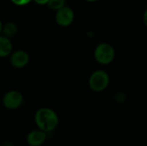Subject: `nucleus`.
<instances>
[{
	"label": "nucleus",
	"mask_w": 147,
	"mask_h": 146,
	"mask_svg": "<svg viewBox=\"0 0 147 146\" xmlns=\"http://www.w3.org/2000/svg\"><path fill=\"white\" fill-rule=\"evenodd\" d=\"M10 1L17 6H24L28 4L32 0H10Z\"/></svg>",
	"instance_id": "f8f14e48"
},
{
	"label": "nucleus",
	"mask_w": 147,
	"mask_h": 146,
	"mask_svg": "<svg viewBox=\"0 0 147 146\" xmlns=\"http://www.w3.org/2000/svg\"><path fill=\"white\" fill-rule=\"evenodd\" d=\"M0 146H1V145H0Z\"/></svg>",
	"instance_id": "f3484780"
},
{
	"label": "nucleus",
	"mask_w": 147,
	"mask_h": 146,
	"mask_svg": "<svg viewBox=\"0 0 147 146\" xmlns=\"http://www.w3.org/2000/svg\"><path fill=\"white\" fill-rule=\"evenodd\" d=\"M9 61L13 67L21 69L28 65L29 62V55L23 50H16L10 53Z\"/></svg>",
	"instance_id": "423d86ee"
},
{
	"label": "nucleus",
	"mask_w": 147,
	"mask_h": 146,
	"mask_svg": "<svg viewBox=\"0 0 147 146\" xmlns=\"http://www.w3.org/2000/svg\"><path fill=\"white\" fill-rule=\"evenodd\" d=\"M13 50V45L9 38L0 35V58H6L10 55Z\"/></svg>",
	"instance_id": "6e6552de"
},
{
	"label": "nucleus",
	"mask_w": 147,
	"mask_h": 146,
	"mask_svg": "<svg viewBox=\"0 0 147 146\" xmlns=\"http://www.w3.org/2000/svg\"><path fill=\"white\" fill-rule=\"evenodd\" d=\"M94 58L98 64L108 65L111 64L115 58V47L108 42H102L96 46Z\"/></svg>",
	"instance_id": "f03ea898"
},
{
	"label": "nucleus",
	"mask_w": 147,
	"mask_h": 146,
	"mask_svg": "<svg viewBox=\"0 0 147 146\" xmlns=\"http://www.w3.org/2000/svg\"><path fill=\"white\" fill-rule=\"evenodd\" d=\"M3 105L9 110L19 108L23 102V96L17 90H9L3 96Z\"/></svg>",
	"instance_id": "20e7f679"
},
{
	"label": "nucleus",
	"mask_w": 147,
	"mask_h": 146,
	"mask_svg": "<svg viewBox=\"0 0 147 146\" xmlns=\"http://www.w3.org/2000/svg\"><path fill=\"white\" fill-rule=\"evenodd\" d=\"M75 14L73 9L67 5H65L62 8L56 10L55 22L60 27H69L73 22Z\"/></svg>",
	"instance_id": "39448f33"
},
{
	"label": "nucleus",
	"mask_w": 147,
	"mask_h": 146,
	"mask_svg": "<svg viewBox=\"0 0 147 146\" xmlns=\"http://www.w3.org/2000/svg\"><path fill=\"white\" fill-rule=\"evenodd\" d=\"M1 146H15L11 141H4Z\"/></svg>",
	"instance_id": "4468645a"
},
{
	"label": "nucleus",
	"mask_w": 147,
	"mask_h": 146,
	"mask_svg": "<svg viewBox=\"0 0 147 146\" xmlns=\"http://www.w3.org/2000/svg\"><path fill=\"white\" fill-rule=\"evenodd\" d=\"M17 32H18V27L13 22H8L3 25V28H2L3 34L9 39L13 38L17 34Z\"/></svg>",
	"instance_id": "1a4fd4ad"
},
{
	"label": "nucleus",
	"mask_w": 147,
	"mask_h": 146,
	"mask_svg": "<svg viewBox=\"0 0 147 146\" xmlns=\"http://www.w3.org/2000/svg\"><path fill=\"white\" fill-rule=\"evenodd\" d=\"M110 78L109 74L102 70H98L90 76L88 84L90 89L94 92H102L109 85Z\"/></svg>",
	"instance_id": "7ed1b4c3"
},
{
	"label": "nucleus",
	"mask_w": 147,
	"mask_h": 146,
	"mask_svg": "<svg viewBox=\"0 0 147 146\" xmlns=\"http://www.w3.org/2000/svg\"><path fill=\"white\" fill-rule=\"evenodd\" d=\"M34 122L37 127L46 133L53 132L59 122V116L49 108H40L34 114Z\"/></svg>",
	"instance_id": "f257e3e1"
},
{
	"label": "nucleus",
	"mask_w": 147,
	"mask_h": 146,
	"mask_svg": "<svg viewBox=\"0 0 147 146\" xmlns=\"http://www.w3.org/2000/svg\"><path fill=\"white\" fill-rule=\"evenodd\" d=\"M85 1H87V2H96L97 0H85Z\"/></svg>",
	"instance_id": "dca6fc26"
},
{
	"label": "nucleus",
	"mask_w": 147,
	"mask_h": 146,
	"mask_svg": "<svg viewBox=\"0 0 147 146\" xmlns=\"http://www.w3.org/2000/svg\"><path fill=\"white\" fill-rule=\"evenodd\" d=\"M2 28H3V22H2V21L0 20V34H2Z\"/></svg>",
	"instance_id": "2eb2a0df"
},
{
	"label": "nucleus",
	"mask_w": 147,
	"mask_h": 146,
	"mask_svg": "<svg viewBox=\"0 0 147 146\" xmlns=\"http://www.w3.org/2000/svg\"><path fill=\"white\" fill-rule=\"evenodd\" d=\"M32 1H34L35 3H37L39 5H47V3L48 2V0H32Z\"/></svg>",
	"instance_id": "ddd939ff"
},
{
	"label": "nucleus",
	"mask_w": 147,
	"mask_h": 146,
	"mask_svg": "<svg viewBox=\"0 0 147 146\" xmlns=\"http://www.w3.org/2000/svg\"><path fill=\"white\" fill-rule=\"evenodd\" d=\"M66 0H48L47 5L53 10H58L65 5Z\"/></svg>",
	"instance_id": "9d476101"
},
{
	"label": "nucleus",
	"mask_w": 147,
	"mask_h": 146,
	"mask_svg": "<svg viewBox=\"0 0 147 146\" xmlns=\"http://www.w3.org/2000/svg\"><path fill=\"white\" fill-rule=\"evenodd\" d=\"M47 135L45 132L38 129L30 132L27 135V143L30 146H41L47 140Z\"/></svg>",
	"instance_id": "0eeeda50"
},
{
	"label": "nucleus",
	"mask_w": 147,
	"mask_h": 146,
	"mask_svg": "<svg viewBox=\"0 0 147 146\" xmlns=\"http://www.w3.org/2000/svg\"><path fill=\"white\" fill-rule=\"evenodd\" d=\"M114 99L118 103H123L127 100V96L123 92H117L114 96Z\"/></svg>",
	"instance_id": "9b49d317"
}]
</instances>
